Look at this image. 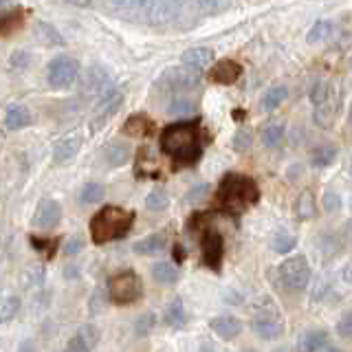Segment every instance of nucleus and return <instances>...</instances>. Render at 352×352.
Here are the masks:
<instances>
[{"instance_id":"nucleus-12","label":"nucleus","mask_w":352,"mask_h":352,"mask_svg":"<svg viewBox=\"0 0 352 352\" xmlns=\"http://www.w3.org/2000/svg\"><path fill=\"white\" fill-rule=\"evenodd\" d=\"M223 256H225L223 236H220L218 231H207V234L203 236V262L209 269L218 271L220 262H223Z\"/></svg>"},{"instance_id":"nucleus-43","label":"nucleus","mask_w":352,"mask_h":352,"mask_svg":"<svg viewBox=\"0 0 352 352\" xmlns=\"http://www.w3.org/2000/svg\"><path fill=\"white\" fill-rule=\"evenodd\" d=\"M322 205H324V209L328 214H335L341 209V198H339L337 192H326L324 198H322Z\"/></svg>"},{"instance_id":"nucleus-29","label":"nucleus","mask_w":352,"mask_h":352,"mask_svg":"<svg viewBox=\"0 0 352 352\" xmlns=\"http://www.w3.org/2000/svg\"><path fill=\"white\" fill-rule=\"evenodd\" d=\"M152 278L159 284L168 286V284H174L176 280H179V271H176V267L170 262H157L152 267Z\"/></svg>"},{"instance_id":"nucleus-31","label":"nucleus","mask_w":352,"mask_h":352,"mask_svg":"<svg viewBox=\"0 0 352 352\" xmlns=\"http://www.w3.org/2000/svg\"><path fill=\"white\" fill-rule=\"evenodd\" d=\"M106 196L104 185L99 183H86L82 187V194H80V201L84 205H95V203H102V198Z\"/></svg>"},{"instance_id":"nucleus-51","label":"nucleus","mask_w":352,"mask_h":352,"mask_svg":"<svg viewBox=\"0 0 352 352\" xmlns=\"http://www.w3.org/2000/svg\"><path fill=\"white\" fill-rule=\"evenodd\" d=\"M196 3H198V9H201L203 14H214V11L218 9L220 0H196Z\"/></svg>"},{"instance_id":"nucleus-52","label":"nucleus","mask_w":352,"mask_h":352,"mask_svg":"<svg viewBox=\"0 0 352 352\" xmlns=\"http://www.w3.org/2000/svg\"><path fill=\"white\" fill-rule=\"evenodd\" d=\"M249 143H251V135H249V132H238L236 141H234V148L236 150H245V148H249Z\"/></svg>"},{"instance_id":"nucleus-17","label":"nucleus","mask_w":352,"mask_h":352,"mask_svg":"<svg viewBox=\"0 0 352 352\" xmlns=\"http://www.w3.org/2000/svg\"><path fill=\"white\" fill-rule=\"evenodd\" d=\"M121 102H124V95L121 93H110V95H106L104 99H99L97 102V108H95V124L99 126V124H106V121L113 117L117 110H119V106H121Z\"/></svg>"},{"instance_id":"nucleus-40","label":"nucleus","mask_w":352,"mask_h":352,"mask_svg":"<svg viewBox=\"0 0 352 352\" xmlns=\"http://www.w3.org/2000/svg\"><path fill=\"white\" fill-rule=\"evenodd\" d=\"M154 326H157V317H154V313H146V315H141L137 319V324H135V335L137 337H148Z\"/></svg>"},{"instance_id":"nucleus-20","label":"nucleus","mask_w":352,"mask_h":352,"mask_svg":"<svg viewBox=\"0 0 352 352\" xmlns=\"http://www.w3.org/2000/svg\"><path fill=\"white\" fill-rule=\"evenodd\" d=\"M128 159H130V146L126 141H113L104 150V161L110 168H119V165H124Z\"/></svg>"},{"instance_id":"nucleus-36","label":"nucleus","mask_w":352,"mask_h":352,"mask_svg":"<svg viewBox=\"0 0 352 352\" xmlns=\"http://www.w3.org/2000/svg\"><path fill=\"white\" fill-rule=\"evenodd\" d=\"M168 113L174 117H187V115L194 113V102L187 97H174L168 104Z\"/></svg>"},{"instance_id":"nucleus-48","label":"nucleus","mask_w":352,"mask_h":352,"mask_svg":"<svg viewBox=\"0 0 352 352\" xmlns=\"http://www.w3.org/2000/svg\"><path fill=\"white\" fill-rule=\"evenodd\" d=\"M64 352H91L86 346H84V341L80 339V337H73L69 344H66V348H64Z\"/></svg>"},{"instance_id":"nucleus-32","label":"nucleus","mask_w":352,"mask_h":352,"mask_svg":"<svg viewBox=\"0 0 352 352\" xmlns=\"http://www.w3.org/2000/svg\"><path fill=\"white\" fill-rule=\"evenodd\" d=\"M284 141V126L282 124H269L262 130V143L267 148H278Z\"/></svg>"},{"instance_id":"nucleus-10","label":"nucleus","mask_w":352,"mask_h":352,"mask_svg":"<svg viewBox=\"0 0 352 352\" xmlns=\"http://www.w3.org/2000/svg\"><path fill=\"white\" fill-rule=\"evenodd\" d=\"M183 5H185V0H152L148 25H152V27L170 25L172 20L179 18Z\"/></svg>"},{"instance_id":"nucleus-25","label":"nucleus","mask_w":352,"mask_h":352,"mask_svg":"<svg viewBox=\"0 0 352 352\" xmlns=\"http://www.w3.org/2000/svg\"><path fill=\"white\" fill-rule=\"evenodd\" d=\"M20 297L18 295H14V293H7V295H3L0 297V324H7V322H11L16 315H18V311H20Z\"/></svg>"},{"instance_id":"nucleus-7","label":"nucleus","mask_w":352,"mask_h":352,"mask_svg":"<svg viewBox=\"0 0 352 352\" xmlns=\"http://www.w3.org/2000/svg\"><path fill=\"white\" fill-rule=\"evenodd\" d=\"M77 75H80V62L69 55H60V58L51 60L49 64V84L53 88H69L75 84Z\"/></svg>"},{"instance_id":"nucleus-5","label":"nucleus","mask_w":352,"mask_h":352,"mask_svg":"<svg viewBox=\"0 0 352 352\" xmlns=\"http://www.w3.org/2000/svg\"><path fill=\"white\" fill-rule=\"evenodd\" d=\"M141 295H143V284H141V278L135 271L117 273L108 282V297L115 304L128 306L132 302H137Z\"/></svg>"},{"instance_id":"nucleus-61","label":"nucleus","mask_w":352,"mask_h":352,"mask_svg":"<svg viewBox=\"0 0 352 352\" xmlns=\"http://www.w3.org/2000/svg\"><path fill=\"white\" fill-rule=\"evenodd\" d=\"M245 352H256V350H245Z\"/></svg>"},{"instance_id":"nucleus-14","label":"nucleus","mask_w":352,"mask_h":352,"mask_svg":"<svg viewBox=\"0 0 352 352\" xmlns=\"http://www.w3.org/2000/svg\"><path fill=\"white\" fill-rule=\"evenodd\" d=\"M337 110H339V97H337V91H333L326 102L315 106V110H313L315 124L322 126V128H330V126H333V119L337 115Z\"/></svg>"},{"instance_id":"nucleus-16","label":"nucleus","mask_w":352,"mask_h":352,"mask_svg":"<svg viewBox=\"0 0 352 352\" xmlns=\"http://www.w3.org/2000/svg\"><path fill=\"white\" fill-rule=\"evenodd\" d=\"M240 75H242L240 64L231 62V60H223V62H218V64L214 66V71L209 73V77H212V82H216V84H223V86H229V84L238 82V77H240Z\"/></svg>"},{"instance_id":"nucleus-37","label":"nucleus","mask_w":352,"mask_h":352,"mask_svg":"<svg viewBox=\"0 0 352 352\" xmlns=\"http://www.w3.org/2000/svg\"><path fill=\"white\" fill-rule=\"evenodd\" d=\"M337 159V150L333 146H322L313 152V168H328Z\"/></svg>"},{"instance_id":"nucleus-58","label":"nucleus","mask_w":352,"mask_h":352,"mask_svg":"<svg viewBox=\"0 0 352 352\" xmlns=\"http://www.w3.org/2000/svg\"><path fill=\"white\" fill-rule=\"evenodd\" d=\"M273 352H291L289 348H286V346H280V348H275Z\"/></svg>"},{"instance_id":"nucleus-33","label":"nucleus","mask_w":352,"mask_h":352,"mask_svg":"<svg viewBox=\"0 0 352 352\" xmlns=\"http://www.w3.org/2000/svg\"><path fill=\"white\" fill-rule=\"evenodd\" d=\"M18 7L11 0H0V31L9 29L18 18Z\"/></svg>"},{"instance_id":"nucleus-47","label":"nucleus","mask_w":352,"mask_h":352,"mask_svg":"<svg viewBox=\"0 0 352 352\" xmlns=\"http://www.w3.org/2000/svg\"><path fill=\"white\" fill-rule=\"evenodd\" d=\"M82 247H84L82 238H80V236H73L69 242H66L64 251H66V256H75V253H80V249H82Z\"/></svg>"},{"instance_id":"nucleus-53","label":"nucleus","mask_w":352,"mask_h":352,"mask_svg":"<svg viewBox=\"0 0 352 352\" xmlns=\"http://www.w3.org/2000/svg\"><path fill=\"white\" fill-rule=\"evenodd\" d=\"M18 352H36V344H33L31 339H25V341H22V344H20Z\"/></svg>"},{"instance_id":"nucleus-44","label":"nucleus","mask_w":352,"mask_h":352,"mask_svg":"<svg viewBox=\"0 0 352 352\" xmlns=\"http://www.w3.org/2000/svg\"><path fill=\"white\" fill-rule=\"evenodd\" d=\"M337 333L339 337H346V339L352 337V311L341 315V319L337 322Z\"/></svg>"},{"instance_id":"nucleus-3","label":"nucleus","mask_w":352,"mask_h":352,"mask_svg":"<svg viewBox=\"0 0 352 352\" xmlns=\"http://www.w3.org/2000/svg\"><path fill=\"white\" fill-rule=\"evenodd\" d=\"M216 198H218L220 209H225L229 214H240V212H245L247 207L258 203L260 192H258V185L253 183L249 176L227 174L218 187Z\"/></svg>"},{"instance_id":"nucleus-18","label":"nucleus","mask_w":352,"mask_h":352,"mask_svg":"<svg viewBox=\"0 0 352 352\" xmlns=\"http://www.w3.org/2000/svg\"><path fill=\"white\" fill-rule=\"evenodd\" d=\"M80 146H82V139L77 135H69V137L60 139L58 143H55V148H53V161L55 163L71 161L75 154L80 152Z\"/></svg>"},{"instance_id":"nucleus-41","label":"nucleus","mask_w":352,"mask_h":352,"mask_svg":"<svg viewBox=\"0 0 352 352\" xmlns=\"http://www.w3.org/2000/svg\"><path fill=\"white\" fill-rule=\"evenodd\" d=\"M333 91H335V88L330 86L328 82H317V84L313 86V91H311V102H313V106L326 102V99L330 97V93H333Z\"/></svg>"},{"instance_id":"nucleus-9","label":"nucleus","mask_w":352,"mask_h":352,"mask_svg":"<svg viewBox=\"0 0 352 352\" xmlns=\"http://www.w3.org/2000/svg\"><path fill=\"white\" fill-rule=\"evenodd\" d=\"M84 91H86L88 95L97 97V102H99V99H104L106 95L115 93L113 77H110V73H108L106 66H102V64L88 66V69H86V75H84Z\"/></svg>"},{"instance_id":"nucleus-49","label":"nucleus","mask_w":352,"mask_h":352,"mask_svg":"<svg viewBox=\"0 0 352 352\" xmlns=\"http://www.w3.org/2000/svg\"><path fill=\"white\" fill-rule=\"evenodd\" d=\"M330 289H333V286H330V282H328V280H324L322 284H317V289L313 291V300H315V302H317V300L322 302L324 297L330 293Z\"/></svg>"},{"instance_id":"nucleus-38","label":"nucleus","mask_w":352,"mask_h":352,"mask_svg":"<svg viewBox=\"0 0 352 352\" xmlns=\"http://www.w3.org/2000/svg\"><path fill=\"white\" fill-rule=\"evenodd\" d=\"M273 251L278 253H289L291 249H295L297 245V238L293 234H289V231H278V234L273 236Z\"/></svg>"},{"instance_id":"nucleus-11","label":"nucleus","mask_w":352,"mask_h":352,"mask_svg":"<svg viewBox=\"0 0 352 352\" xmlns=\"http://www.w3.org/2000/svg\"><path fill=\"white\" fill-rule=\"evenodd\" d=\"M62 220V207L53 198H42L36 207V214L31 218V225L36 229H53Z\"/></svg>"},{"instance_id":"nucleus-55","label":"nucleus","mask_w":352,"mask_h":352,"mask_svg":"<svg viewBox=\"0 0 352 352\" xmlns=\"http://www.w3.org/2000/svg\"><path fill=\"white\" fill-rule=\"evenodd\" d=\"M341 278H344L346 284L352 286V264H348V267H344V271H341Z\"/></svg>"},{"instance_id":"nucleus-46","label":"nucleus","mask_w":352,"mask_h":352,"mask_svg":"<svg viewBox=\"0 0 352 352\" xmlns=\"http://www.w3.org/2000/svg\"><path fill=\"white\" fill-rule=\"evenodd\" d=\"M42 278H44V271L42 269H31V271H27L25 273V286L29 289V286H36V284H42Z\"/></svg>"},{"instance_id":"nucleus-39","label":"nucleus","mask_w":352,"mask_h":352,"mask_svg":"<svg viewBox=\"0 0 352 352\" xmlns=\"http://www.w3.org/2000/svg\"><path fill=\"white\" fill-rule=\"evenodd\" d=\"M168 203H170V198L163 190H154L146 196V207L150 212H163V209L168 207Z\"/></svg>"},{"instance_id":"nucleus-19","label":"nucleus","mask_w":352,"mask_h":352,"mask_svg":"<svg viewBox=\"0 0 352 352\" xmlns=\"http://www.w3.org/2000/svg\"><path fill=\"white\" fill-rule=\"evenodd\" d=\"M33 33H36L38 42H42L44 47H64L62 33L55 29L53 25H49V22H36Z\"/></svg>"},{"instance_id":"nucleus-54","label":"nucleus","mask_w":352,"mask_h":352,"mask_svg":"<svg viewBox=\"0 0 352 352\" xmlns=\"http://www.w3.org/2000/svg\"><path fill=\"white\" fill-rule=\"evenodd\" d=\"M207 192V187L205 185H201V187H196V190L190 194V196H187V201H198V198H201L203 194Z\"/></svg>"},{"instance_id":"nucleus-30","label":"nucleus","mask_w":352,"mask_h":352,"mask_svg":"<svg viewBox=\"0 0 352 352\" xmlns=\"http://www.w3.org/2000/svg\"><path fill=\"white\" fill-rule=\"evenodd\" d=\"M286 95H289V91H286V86H282V84H278V86H271L267 93L262 95V108L264 110H275L278 108L284 99H286Z\"/></svg>"},{"instance_id":"nucleus-2","label":"nucleus","mask_w":352,"mask_h":352,"mask_svg":"<svg viewBox=\"0 0 352 352\" xmlns=\"http://www.w3.org/2000/svg\"><path fill=\"white\" fill-rule=\"evenodd\" d=\"M135 225V212L117 205H106L91 218V238L95 245H106L128 236Z\"/></svg>"},{"instance_id":"nucleus-8","label":"nucleus","mask_w":352,"mask_h":352,"mask_svg":"<svg viewBox=\"0 0 352 352\" xmlns=\"http://www.w3.org/2000/svg\"><path fill=\"white\" fill-rule=\"evenodd\" d=\"M163 88L174 93H185V91H194V88L201 84V73L187 69V66H174V69L165 71L161 82Z\"/></svg>"},{"instance_id":"nucleus-23","label":"nucleus","mask_w":352,"mask_h":352,"mask_svg":"<svg viewBox=\"0 0 352 352\" xmlns=\"http://www.w3.org/2000/svg\"><path fill=\"white\" fill-rule=\"evenodd\" d=\"M152 130H154V126H152V121L146 115H132L126 121V126H124V135H128V137H148Z\"/></svg>"},{"instance_id":"nucleus-57","label":"nucleus","mask_w":352,"mask_h":352,"mask_svg":"<svg viewBox=\"0 0 352 352\" xmlns=\"http://www.w3.org/2000/svg\"><path fill=\"white\" fill-rule=\"evenodd\" d=\"M346 236H348V242H352V220L346 225Z\"/></svg>"},{"instance_id":"nucleus-59","label":"nucleus","mask_w":352,"mask_h":352,"mask_svg":"<svg viewBox=\"0 0 352 352\" xmlns=\"http://www.w3.org/2000/svg\"><path fill=\"white\" fill-rule=\"evenodd\" d=\"M326 352H339V350H333V348H328Z\"/></svg>"},{"instance_id":"nucleus-24","label":"nucleus","mask_w":352,"mask_h":352,"mask_svg":"<svg viewBox=\"0 0 352 352\" xmlns=\"http://www.w3.org/2000/svg\"><path fill=\"white\" fill-rule=\"evenodd\" d=\"M326 344V333L324 330H308L297 341V352H317Z\"/></svg>"},{"instance_id":"nucleus-42","label":"nucleus","mask_w":352,"mask_h":352,"mask_svg":"<svg viewBox=\"0 0 352 352\" xmlns=\"http://www.w3.org/2000/svg\"><path fill=\"white\" fill-rule=\"evenodd\" d=\"M31 62V53L29 51H14L11 53V58H9V66H11V71H25L27 66Z\"/></svg>"},{"instance_id":"nucleus-34","label":"nucleus","mask_w":352,"mask_h":352,"mask_svg":"<svg viewBox=\"0 0 352 352\" xmlns=\"http://www.w3.org/2000/svg\"><path fill=\"white\" fill-rule=\"evenodd\" d=\"M104 5L121 18L135 20V0H104Z\"/></svg>"},{"instance_id":"nucleus-21","label":"nucleus","mask_w":352,"mask_h":352,"mask_svg":"<svg viewBox=\"0 0 352 352\" xmlns=\"http://www.w3.org/2000/svg\"><path fill=\"white\" fill-rule=\"evenodd\" d=\"M31 124V115H29V110L25 106H20V104H14V106H9L7 108V113H5V126L9 130H20V128H27Z\"/></svg>"},{"instance_id":"nucleus-13","label":"nucleus","mask_w":352,"mask_h":352,"mask_svg":"<svg viewBox=\"0 0 352 352\" xmlns=\"http://www.w3.org/2000/svg\"><path fill=\"white\" fill-rule=\"evenodd\" d=\"M212 62H214V51L205 49V47H194L181 55V64L192 71H198V73L205 71Z\"/></svg>"},{"instance_id":"nucleus-45","label":"nucleus","mask_w":352,"mask_h":352,"mask_svg":"<svg viewBox=\"0 0 352 352\" xmlns=\"http://www.w3.org/2000/svg\"><path fill=\"white\" fill-rule=\"evenodd\" d=\"M104 306H106V293L102 289H97L95 295H93V300H91V313H102L104 311Z\"/></svg>"},{"instance_id":"nucleus-28","label":"nucleus","mask_w":352,"mask_h":352,"mask_svg":"<svg viewBox=\"0 0 352 352\" xmlns=\"http://www.w3.org/2000/svg\"><path fill=\"white\" fill-rule=\"evenodd\" d=\"M335 33V25L330 20H319L315 22V25L311 27V31H308L306 40L311 44H319V42H326L328 38H333Z\"/></svg>"},{"instance_id":"nucleus-26","label":"nucleus","mask_w":352,"mask_h":352,"mask_svg":"<svg viewBox=\"0 0 352 352\" xmlns=\"http://www.w3.org/2000/svg\"><path fill=\"white\" fill-rule=\"evenodd\" d=\"M165 249V236L163 234H152L148 238L139 240L135 245V251L141 253V256H154V253H159Z\"/></svg>"},{"instance_id":"nucleus-15","label":"nucleus","mask_w":352,"mask_h":352,"mask_svg":"<svg viewBox=\"0 0 352 352\" xmlns=\"http://www.w3.org/2000/svg\"><path fill=\"white\" fill-rule=\"evenodd\" d=\"M212 330L223 339H236L240 333H242V322L234 315H220V317H214L212 322H209Z\"/></svg>"},{"instance_id":"nucleus-22","label":"nucleus","mask_w":352,"mask_h":352,"mask_svg":"<svg viewBox=\"0 0 352 352\" xmlns=\"http://www.w3.org/2000/svg\"><path fill=\"white\" fill-rule=\"evenodd\" d=\"M165 324L170 328H183L187 324V311H185V304L181 297L172 300V304L165 308Z\"/></svg>"},{"instance_id":"nucleus-4","label":"nucleus","mask_w":352,"mask_h":352,"mask_svg":"<svg viewBox=\"0 0 352 352\" xmlns=\"http://www.w3.org/2000/svg\"><path fill=\"white\" fill-rule=\"evenodd\" d=\"M251 328L260 339H267V341L280 339L284 335V319L278 308L271 304L269 297L258 304L256 313H253V319H251Z\"/></svg>"},{"instance_id":"nucleus-35","label":"nucleus","mask_w":352,"mask_h":352,"mask_svg":"<svg viewBox=\"0 0 352 352\" xmlns=\"http://www.w3.org/2000/svg\"><path fill=\"white\" fill-rule=\"evenodd\" d=\"M75 335L84 341V346H86L88 350H93V348L99 344V337H102V333H99V328H97L95 324H84V326H80V328H77V333H75Z\"/></svg>"},{"instance_id":"nucleus-1","label":"nucleus","mask_w":352,"mask_h":352,"mask_svg":"<svg viewBox=\"0 0 352 352\" xmlns=\"http://www.w3.org/2000/svg\"><path fill=\"white\" fill-rule=\"evenodd\" d=\"M161 150L183 165L194 163L201 157V137H198V121H181L172 124L161 135Z\"/></svg>"},{"instance_id":"nucleus-6","label":"nucleus","mask_w":352,"mask_h":352,"mask_svg":"<svg viewBox=\"0 0 352 352\" xmlns=\"http://www.w3.org/2000/svg\"><path fill=\"white\" fill-rule=\"evenodd\" d=\"M280 282L289 291H304L311 282V267L304 256H293L280 264Z\"/></svg>"},{"instance_id":"nucleus-60","label":"nucleus","mask_w":352,"mask_h":352,"mask_svg":"<svg viewBox=\"0 0 352 352\" xmlns=\"http://www.w3.org/2000/svg\"><path fill=\"white\" fill-rule=\"evenodd\" d=\"M350 124H352V108H350Z\"/></svg>"},{"instance_id":"nucleus-50","label":"nucleus","mask_w":352,"mask_h":352,"mask_svg":"<svg viewBox=\"0 0 352 352\" xmlns=\"http://www.w3.org/2000/svg\"><path fill=\"white\" fill-rule=\"evenodd\" d=\"M31 245L33 247H36L38 251H42V253H49V256H53V251L49 249V247H55V245H58V242H47V240H38V238H31Z\"/></svg>"},{"instance_id":"nucleus-56","label":"nucleus","mask_w":352,"mask_h":352,"mask_svg":"<svg viewBox=\"0 0 352 352\" xmlns=\"http://www.w3.org/2000/svg\"><path fill=\"white\" fill-rule=\"evenodd\" d=\"M69 3H73V5H80V7H86V5H91V0H69Z\"/></svg>"},{"instance_id":"nucleus-27","label":"nucleus","mask_w":352,"mask_h":352,"mask_svg":"<svg viewBox=\"0 0 352 352\" xmlns=\"http://www.w3.org/2000/svg\"><path fill=\"white\" fill-rule=\"evenodd\" d=\"M295 214L300 220H311L317 214V203L311 192H302L295 203Z\"/></svg>"}]
</instances>
